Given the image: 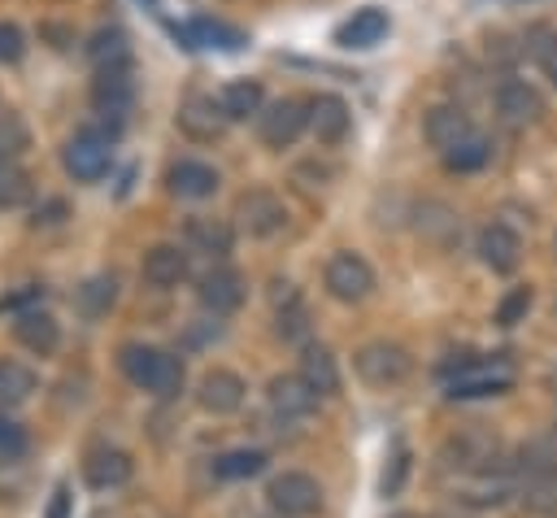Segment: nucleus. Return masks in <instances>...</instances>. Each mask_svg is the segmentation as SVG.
Here are the masks:
<instances>
[{
  "instance_id": "obj_26",
  "label": "nucleus",
  "mask_w": 557,
  "mask_h": 518,
  "mask_svg": "<svg viewBox=\"0 0 557 518\" xmlns=\"http://www.w3.org/2000/svg\"><path fill=\"white\" fill-rule=\"evenodd\" d=\"M87 57L96 61V70H126L131 61V48H126V35L122 30H96L91 44H87Z\"/></svg>"
},
{
  "instance_id": "obj_23",
  "label": "nucleus",
  "mask_w": 557,
  "mask_h": 518,
  "mask_svg": "<svg viewBox=\"0 0 557 518\" xmlns=\"http://www.w3.org/2000/svg\"><path fill=\"white\" fill-rule=\"evenodd\" d=\"M187 244L209 252V257H226L235 244V231L222 218H187Z\"/></svg>"
},
{
  "instance_id": "obj_31",
  "label": "nucleus",
  "mask_w": 557,
  "mask_h": 518,
  "mask_svg": "<svg viewBox=\"0 0 557 518\" xmlns=\"http://www.w3.org/2000/svg\"><path fill=\"white\" fill-rule=\"evenodd\" d=\"M413 218H418V231H422L426 239H440V244H444V239L457 235V213H453L448 205H440V200H422Z\"/></svg>"
},
{
  "instance_id": "obj_47",
  "label": "nucleus",
  "mask_w": 557,
  "mask_h": 518,
  "mask_svg": "<svg viewBox=\"0 0 557 518\" xmlns=\"http://www.w3.org/2000/svg\"><path fill=\"white\" fill-rule=\"evenodd\" d=\"M39 35H44V39H57V48H70V39H74L65 26H44Z\"/></svg>"
},
{
  "instance_id": "obj_49",
  "label": "nucleus",
  "mask_w": 557,
  "mask_h": 518,
  "mask_svg": "<svg viewBox=\"0 0 557 518\" xmlns=\"http://www.w3.org/2000/svg\"><path fill=\"white\" fill-rule=\"evenodd\" d=\"M553 83H557V74H553Z\"/></svg>"
},
{
  "instance_id": "obj_48",
  "label": "nucleus",
  "mask_w": 557,
  "mask_h": 518,
  "mask_svg": "<svg viewBox=\"0 0 557 518\" xmlns=\"http://www.w3.org/2000/svg\"><path fill=\"white\" fill-rule=\"evenodd\" d=\"M392 518H418V514H409V509H400V514H392Z\"/></svg>"
},
{
  "instance_id": "obj_41",
  "label": "nucleus",
  "mask_w": 557,
  "mask_h": 518,
  "mask_svg": "<svg viewBox=\"0 0 557 518\" xmlns=\"http://www.w3.org/2000/svg\"><path fill=\"white\" fill-rule=\"evenodd\" d=\"M305 326H309V322H305V305H300V300H287V305L278 309V335H283V340H300Z\"/></svg>"
},
{
  "instance_id": "obj_9",
  "label": "nucleus",
  "mask_w": 557,
  "mask_h": 518,
  "mask_svg": "<svg viewBox=\"0 0 557 518\" xmlns=\"http://www.w3.org/2000/svg\"><path fill=\"white\" fill-rule=\"evenodd\" d=\"M174 122H178V131L191 135V139H218V135L226 131V113H222V104H218L213 96H187V100L178 104Z\"/></svg>"
},
{
  "instance_id": "obj_11",
  "label": "nucleus",
  "mask_w": 557,
  "mask_h": 518,
  "mask_svg": "<svg viewBox=\"0 0 557 518\" xmlns=\"http://www.w3.org/2000/svg\"><path fill=\"white\" fill-rule=\"evenodd\" d=\"M496 113H500L505 122H513V126H527V122H540L544 100H540V91H535L531 83L505 78V83L496 87Z\"/></svg>"
},
{
  "instance_id": "obj_42",
  "label": "nucleus",
  "mask_w": 557,
  "mask_h": 518,
  "mask_svg": "<svg viewBox=\"0 0 557 518\" xmlns=\"http://www.w3.org/2000/svg\"><path fill=\"white\" fill-rule=\"evenodd\" d=\"M22 448H26V431L13 418L0 414V457H17Z\"/></svg>"
},
{
  "instance_id": "obj_34",
  "label": "nucleus",
  "mask_w": 557,
  "mask_h": 518,
  "mask_svg": "<svg viewBox=\"0 0 557 518\" xmlns=\"http://www.w3.org/2000/svg\"><path fill=\"white\" fill-rule=\"evenodd\" d=\"M30 196H35L30 174L17 165H4L0 170V209H22V205H30Z\"/></svg>"
},
{
  "instance_id": "obj_43",
  "label": "nucleus",
  "mask_w": 557,
  "mask_h": 518,
  "mask_svg": "<svg viewBox=\"0 0 557 518\" xmlns=\"http://www.w3.org/2000/svg\"><path fill=\"white\" fill-rule=\"evenodd\" d=\"M26 52V39L13 22H0V61H17Z\"/></svg>"
},
{
  "instance_id": "obj_10",
  "label": "nucleus",
  "mask_w": 557,
  "mask_h": 518,
  "mask_svg": "<svg viewBox=\"0 0 557 518\" xmlns=\"http://www.w3.org/2000/svg\"><path fill=\"white\" fill-rule=\"evenodd\" d=\"M196 296H200V305H205L213 318H218V313H235V309L244 305V274L218 266V270H209V274L200 279Z\"/></svg>"
},
{
  "instance_id": "obj_12",
  "label": "nucleus",
  "mask_w": 557,
  "mask_h": 518,
  "mask_svg": "<svg viewBox=\"0 0 557 518\" xmlns=\"http://www.w3.org/2000/svg\"><path fill=\"white\" fill-rule=\"evenodd\" d=\"M244 379L235 374V370H209L205 379H200V387H196V400H200V409H209V414H235L239 405H244Z\"/></svg>"
},
{
  "instance_id": "obj_32",
  "label": "nucleus",
  "mask_w": 557,
  "mask_h": 518,
  "mask_svg": "<svg viewBox=\"0 0 557 518\" xmlns=\"http://www.w3.org/2000/svg\"><path fill=\"white\" fill-rule=\"evenodd\" d=\"M265 466V453L261 448H231V453H222L218 461H213V474L218 479H248V474H257Z\"/></svg>"
},
{
  "instance_id": "obj_3",
  "label": "nucleus",
  "mask_w": 557,
  "mask_h": 518,
  "mask_svg": "<svg viewBox=\"0 0 557 518\" xmlns=\"http://www.w3.org/2000/svg\"><path fill=\"white\" fill-rule=\"evenodd\" d=\"M322 283H326V292H331L335 300L357 305V300L370 296L374 270H370V261H366L361 252H335V257L326 261V270H322Z\"/></svg>"
},
{
  "instance_id": "obj_13",
  "label": "nucleus",
  "mask_w": 557,
  "mask_h": 518,
  "mask_svg": "<svg viewBox=\"0 0 557 518\" xmlns=\"http://www.w3.org/2000/svg\"><path fill=\"white\" fill-rule=\"evenodd\" d=\"M131 100H135V83H131L126 70H96V78H91V104L104 118L117 122L131 109Z\"/></svg>"
},
{
  "instance_id": "obj_18",
  "label": "nucleus",
  "mask_w": 557,
  "mask_h": 518,
  "mask_svg": "<svg viewBox=\"0 0 557 518\" xmlns=\"http://www.w3.org/2000/svg\"><path fill=\"white\" fill-rule=\"evenodd\" d=\"M13 335H17L22 348H30V353H39V357H48V353L61 344V326H57V318L44 313V309H26V313H17Z\"/></svg>"
},
{
  "instance_id": "obj_1",
  "label": "nucleus",
  "mask_w": 557,
  "mask_h": 518,
  "mask_svg": "<svg viewBox=\"0 0 557 518\" xmlns=\"http://www.w3.org/2000/svg\"><path fill=\"white\" fill-rule=\"evenodd\" d=\"M352 370L370 383V387H392V383H405L409 370H413V357L392 344V340H370L352 353Z\"/></svg>"
},
{
  "instance_id": "obj_21",
  "label": "nucleus",
  "mask_w": 557,
  "mask_h": 518,
  "mask_svg": "<svg viewBox=\"0 0 557 518\" xmlns=\"http://www.w3.org/2000/svg\"><path fill=\"white\" fill-rule=\"evenodd\" d=\"M300 379L318 392V396H331L339 392V366L331 357V348L322 344H305V357H300Z\"/></svg>"
},
{
  "instance_id": "obj_15",
  "label": "nucleus",
  "mask_w": 557,
  "mask_h": 518,
  "mask_svg": "<svg viewBox=\"0 0 557 518\" xmlns=\"http://www.w3.org/2000/svg\"><path fill=\"white\" fill-rule=\"evenodd\" d=\"M352 126V113L339 96H313L309 100V131L318 144H339Z\"/></svg>"
},
{
  "instance_id": "obj_2",
  "label": "nucleus",
  "mask_w": 557,
  "mask_h": 518,
  "mask_svg": "<svg viewBox=\"0 0 557 518\" xmlns=\"http://www.w3.org/2000/svg\"><path fill=\"white\" fill-rule=\"evenodd\" d=\"M265 501H270V509L283 514V518H313V514L322 509V488H318V479L305 474V470H283V474L270 479Z\"/></svg>"
},
{
  "instance_id": "obj_37",
  "label": "nucleus",
  "mask_w": 557,
  "mask_h": 518,
  "mask_svg": "<svg viewBox=\"0 0 557 518\" xmlns=\"http://www.w3.org/2000/svg\"><path fill=\"white\" fill-rule=\"evenodd\" d=\"M527 52H531L548 74H557V30H553V26H544V22L531 26V30H527Z\"/></svg>"
},
{
  "instance_id": "obj_25",
  "label": "nucleus",
  "mask_w": 557,
  "mask_h": 518,
  "mask_svg": "<svg viewBox=\"0 0 557 518\" xmlns=\"http://www.w3.org/2000/svg\"><path fill=\"white\" fill-rule=\"evenodd\" d=\"M218 104H222L226 122H239V118H248V113H261V83H257V78H235V83L222 87Z\"/></svg>"
},
{
  "instance_id": "obj_5",
  "label": "nucleus",
  "mask_w": 557,
  "mask_h": 518,
  "mask_svg": "<svg viewBox=\"0 0 557 518\" xmlns=\"http://www.w3.org/2000/svg\"><path fill=\"white\" fill-rule=\"evenodd\" d=\"M309 126V104L305 100H292V96H283V100H274V104H265L261 109V139L270 144V148H287V144H296V135Z\"/></svg>"
},
{
  "instance_id": "obj_36",
  "label": "nucleus",
  "mask_w": 557,
  "mask_h": 518,
  "mask_svg": "<svg viewBox=\"0 0 557 518\" xmlns=\"http://www.w3.org/2000/svg\"><path fill=\"white\" fill-rule=\"evenodd\" d=\"M487 157H492V144H487L483 135H470V139H461L453 152H444V165H448V170H479Z\"/></svg>"
},
{
  "instance_id": "obj_46",
  "label": "nucleus",
  "mask_w": 557,
  "mask_h": 518,
  "mask_svg": "<svg viewBox=\"0 0 557 518\" xmlns=\"http://www.w3.org/2000/svg\"><path fill=\"white\" fill-rule=\"evenodd\" d=\"M61 218H65V200H48L44 213H35V226H39V222L52 226V222H61Z\"/></svg>"
},
{
  "instance_id": "obj_16",
  "label": "nucleus",
  "mask_w": 557,
  "mask_h": 518,
  "mask_svg": "<svg viewBox=\"0 0 557 518\" xmlns=\"http://www.w3.org/2000/svg\"><path fill=\"white\" fill-rule=\"evenodd\" d=\"M479 257H483V266H492L496 274H509V270L522 261V239H518L509 226L492 222V226L479 231Z\"/></svg>"
},
{
  "instance_id": "obj_14",
  "label": "nucleus",
  "mask_w": 557,
  "mask_h": 518,
  "mask_svg": "<svg viewBox=\"0 0 557 518\" xmlns=\"http://www.w3.org/2000/svg\"><path fill=\"white\" fill-rule=\"evenodd\" d=\"M265 400H270V409H274L278 418H305V414L313 409L318 392H313L300 374H274L270 387H265Z\"/></svg>"
},
{
  "instance_id": "obj_8",
  "label": "nucleus",
  "mask_w": 557,
  "mask_h": 518,
  "mask_svg": "<svg viewBox=\"0 0 557 518\" xmlns=\"http://www.w3.org/2000/svg\"><path fill=\"white\" fill-rule=\"evenodd\" d=\"M513 383V370L509 366H492V361H466L453 383H448V396H496V392H509Z\"/></svg>"
},
{
  "instance_id": "obj_7",
  "label": "nucleus",
  "mask_w": 557,
  "mask_h": 518,
  "mask_svg": "<svg viewBox=\"0 0 557 518\" xmlns=\"http://www.w3.org/2000/svg\"><path fill=\"white\" fill-rule=\"evenodd\" d=\"M422 135H426L431 148L453 152L461 139L474 135V126H470V113H466L461 104H435V109H426V118H422Z\"/></svg>"
},
{
  "instance_id": "obj_35",
  "label": "nucleus",
  "mask_w": 557,
  "mask_h": 518,
  "mask_svg": "<svg viewBox=\"0 0 557 518\" xmlns=\"http://www.w3.org/2000/svg\"><path fill=\"white\" fill-rule=\"evenodd\" d=\"M148 392L152 396H178L183 392V361L174 353H161L157 366H152V379H148Z\"/></svg>"
},
{
  "instance_id": "obj_33",
  "label": "nucleus",
  "mask_w": 557,
  "mask_h": 518,
  "mask_svg": "<svg viewBox=\"0 0 557 518\" xmlns=\"http://www.w3.org/2000/svg\"><path fill=\"white\" fill-rule=\"evenodd\" d=\"M522 505L540 518H557V474H535L522 488Z\"/></svg>"
},
{
  "instance_id": "obj_29",
  "label": "nucleus",
  "mask_w": 557,
  "mask_h": 518,
  "mask_svg": "<svg viewBox=\"0 0 557 518\" xmlns=\"http://www.w3.org/2000/svg\"><path fill=\"white\" fill-rule=\"evenodd\" d=\"M157 357H161V348H152V344H122V348H117V366H122V374H126L135 387H148Z\"/></svg>"
},
{
  "instance_id": "obj_28",
  "label": "nucleus",
  "mask_w": 557,
  "mask_h": 518,
  "mask_svg": "<svg viewBox=\"0 0 557 518\" xmlns=\"http://www.w3.org/2000/svg\"><path fill=\"white\" fill-rule=\"evenodd\" d=\"M35 370L13 361V357H0V405H22L30 392H35Z\"/></svg>"
},
{
  "instance_id": "obj_40",
  "label": "nucleus",
  "mask_w": 557,
  "mask_h": 518,
  "mask_svg": "<svg viewBox=\"0 0 557 518\" xmlns=\"http://www.w3.org/2000/svg\"><path fill=\"white\" fill-rule=\"evenodd\" d=\"M527 309H531V287H513V292L500 300L496 322H500V326H513V322H522V318H527Z\"/></svg>"
},
{
  "instance_id": "obj_24",
  "label": "nucleus",
  "mask_w": 557,
  "mask_h": 518,
  "mask_svg": "<svg viewBox=\"0 0 557 518\" xmlns=\"http://www.w3.org/2000/svg\"><path fill=\"white\" fill-rule=\"evenodd\" d=\"M387 35V13L383 9H361V13H352L344 26H339V44L344 48H370V44H379Z\"/></svg>"
},
{
  "instance_id": "obj_22",
  "label": "nucleus",
  "mask_w": 557,
  "mask_h": 518,
  "mask_svg": "<svg viewBox=\"0 0 557 518\" xmlns=\"http://www.w3.org/2000/svg\"><path fill=\"white\" fill-rule=\"evenodd\" d=\"M218 187V170L205 165V161H178L170 165V192L174 196H187V200H200V196H213Z\"/></svg>"
},
{
  "instance_id": "obj_45",
  "label": "nucleus",
  "mask_w": 557,
  "mask_h": 518,
  "mask_svg": "<svg viewBox=\"0 0 557 518\" xmlns=\"http://www.w3.org/2000/svg\"><path fill=\"white\" fill-rule=\"evenodd\" d=\"M44 518H70V488H65V483L52 492V501H48V514H44Z\"/></svg>"
},
{
  "instance_id": "obj_20",
  "label": "nucleus",
  "mask_w": 557,
  "mask_h": 518,
  "mask_svg": "<svg viewBox=\"0 0 557 518\" xmlns=\"http://www.w3.org/2000/svg\"><path fill=\"white\" fill-rule=\"evenodd\" d=\"M83 474H87V483L91 488H122L126 479H131V457L122 453V448H96L87 461H83Z\"/></svg>"
},
{
  "instance_id": "obj_27",
  "label": "nucleus",
  "mask_w": 557,
  "mask_h": 518,
  "mask_svg": "<svg viewBox=\"0 0 557 518\" xmlns=\"http://www.w3.org/2000/svg\"><path fill=\"white\" fill-rule=\"evenodd\" d=\"M113 300H117V279H113V274H96V279H87V283L74 292V305H78V313H87V318L109 313Z\"/></svg>"
},
{
  "instance_id": "obj_30",
  "label": "nucleus",
  "mask_w": 557,
  "mask_h": 518,
  "mask_svg": "<svg viewBox=\"0 0 557 518\" xmlns=\"http://www.w3.org/2000/svg\"><path fill=\"white\" fill-rule=\"evenodd\" d=\"M518 466L531 470V479H535V474H557V431L527 440V444L518 448Z\"/></svg>"
},
{
  "instance_id": "obj_38",
  "label": "nucleus",
  "mask_w": 557,
  "mask_h": 518,
  "mask_svg": "<svg viewBox=\"0 0 557 518\" xmlns=\"http://www.w3.org/2000/svg\"><path fill=\"white\" fill-rule=\"evenodd\" d=\"M26 148V126L13 113H0V170Z\"/></svg>"
},
{
  "instance_id": "obj_17",
  "label": "nucleus",
  "mask_w": 557,
  "mask_h": 518,
  "mask_svg": "<svg viewBox=\"0 0 557 518\" xmlns=\"http://www.w3.org/2000/svg\"><path fill=\"white\" fill-rule=\"evenodd\" d=\"M187 279V252L178 244H157L144 252V283L148 287H178Z\"/></svg>"
},
{
  "instance_id": "obj_19",
  "label": "nucleus",
  "mask_w": 557,
  "mask_h": 518,
  "mask_svg": "<svg viewBox=\"0 0 557 518\" xmlns=\"http://www.w3.org/2000/svg\"><path fill=\"white\" fill-rule=\"evenodd\" d=\"M444 453H457V461L453 466H461V470H479V474H492V457H496V435H483V431H461V435H453L448 440V448Z\"/></svg>"
},
{
  "instance_id": "obj_39",
  "label": "nucleus",
  "mask_w": 557,
  "mask_h": 518,
  "mask_svg": "<svg viewBox=\"0 0 557 518\" xmlns=\"http://www.w3.org/2000/svg\"><path fill=\"white\" fill-rule=\"evenodd\" d=\"M191 35L205 39V44H218V48H239V44H244L239 30H226L222 22H209V17H200V22L191 26Z\"/></svg>"
},
{
  "instance_id": "obj_4",
  "label": "nucleus",
  "mask_w": 557,
  "mask_h": 518,
  "mask_svg": "<svg viewBox=\"0 0 557 518\" xmlns=\"http://www.w3.org/2000/svg\"><path fill=\"white\" fill-rule=\"evenodd\" d=\"M235 218H239V226H244L248 235L265 239V235L283 231V222H287V209H283V200H278L274 192H265V187H252V192H244V196L235 200Z\"/></svg>"
},
{
  "instance_id": "obj_44",
  "label": "nucleus",
  "mask_w": 557,
  "mask_h": 518,
  "mask_svg": "<svg viewBox=\"0 0 557 518\" xmlns=\"http://www.w3.org/2000/svg\"><path fill=\"white\" fill-rule=\"evenodd\" d=\"M405 470H409V453H405V448H396L392 470H383V496H387V492H396V488L405 483Z\"/></svg>"
},
{
  "instance_id": "obj_6",
  "label": "nucleus",
  "mask_w": 557,
  "mask_h": 518,
  "mask_svg": "<svg viewBox=\"0 0 557 518\" xmlns=\"http://www.w3.org/2000/svg\"><path fill=\"white\" fill-rule=\"evenodd\" d=\"M61 161H65V174H70V178L96 183V178L109 170V139H100V135H91V131H78V135L65 144Z\"/></svg>"
}]
</instances>
